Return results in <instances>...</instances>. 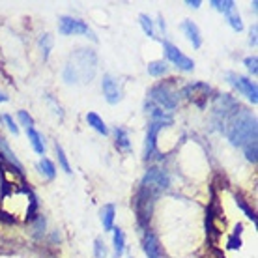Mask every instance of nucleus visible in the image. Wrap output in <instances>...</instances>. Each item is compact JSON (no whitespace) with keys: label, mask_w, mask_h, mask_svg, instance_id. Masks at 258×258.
I'll return each instance as SVG.
<instances>
[{"label":"nucleus","mask_w":258,"mask_h":258,"mask_svg":"<svg viewBox=\"0 0 258 258\" xmlns=\"http://www.w3.org/2000/svg\"><path fill=\"white\" fill-rule=\"evenodd\" d=\"M2 120H4V122H6L8 129H10V131H12L13 135H19V127H17V123L13 122V118L10 116V114H4V116H2Z\"/></svg>","instance_id":"36"},{"label":"nucleus","mask_w":258,"mask_h":258,"mask_svg":"<svg viewBox=\"0 0 258 258\" xmlns=\"http://www.w3.org/2000/svg\"><path fill=\"white\" fill-rule=\"evenodd\" d=\"M38 168H39V172L45 176L47 180H52V178L56 176V167H54L51 159H47V157H43V159L38 163Z\"/></svg>","instance_id":"21"},{"label":"nucleus","mask_w":258,"mask_h":258,"mask_svg":"<svg viewBox=\"0 0 258 258\" xmlns=\"http://www.w3.org/2000/svg\"><path fill=\"white\" fill-rule=\"evenodd\" d=\"M94 256L96 258H107V247L101 238H96L94 241Z\"/></svg>","instance_id":"30"},{"label":"nucleus","mask_w":258,"mask_h":258,"mask_svg":"<svg viewBox=\"0 0 258 258\" xmlns=\"http://www.w3.org/2000/svg\"><path fill=\"white\" fill-rule=\"evenodd\" d=\"M112 245H114V256L120 258L125 249V234L122 228H112Z\"/></svg>","instance_id":"18"},{"label":"nucleus","mask_w":258,"mask_h":258,"mask_svg":"<svg viewBox=\"0 0 258 258\" xmlns=\"http://www.w3.org/2000/svg\"><path fill=\"white\" fill-rule=\"evenodd\" d=\"M212 6L217 10V12H223L226 15V13H230L232 10H236V4H234L232 0H225V2H221V0H212Z\"/></svg>","instance_id":"27"},{"label":"nucleus","mask_w":258,"mask_h":258,"mask_svg":"<svg viewBox=\"0 0 258 258\" xmlns=\"http://www.w3.org/2000/svg\"><path fill=\"white\" fill-rule=\"evenodd\" d=\"M245 66H247V70L251 71L252 75H256V71H258V58H256V56H247Z\"/></svg>","instance_id":"37"},{"label":"nucleus","mask_w":258,"mask_h":258,"mask_svg":"<svg viewBox=\"0 0 258 258\" xmlns=\"http://www.w3.org/2000/svg\"><path fill=\"white\" fill-rule=\"evenodd\" d=\"M114 137H116V148L122 152H129L131 150V142H129V133L123 127L114 129Z\"/></svg>","instance_id":"19"},{"label":"nucleus","mask_w":258,"mask_h":258,"mask_svg":"<svg viewBox=\"0 0 258 258\" xmlns=\"http://www.w3.org/2000/svg\"><path fill=\"white\" fill-rule=\"evenodd\" d=\"M142 249L146 252L148 258H161V249H159V241L155 238L154 232L146 230L144 232V238H142Z\"/></svg>","instance_id":"13"},{"label":"nucleus","mask_w":258,"mask_h":258,"mask_svg":"<svg viewBox=\"0 0 258 258\" xmlns=\"http://www.w3.org/2000/svg\"><path fill=\"white\" fill-rule=\"evenodd\" d=\"M238 232H234V236L228 239V249H239L241 247V239H239V232H241V225H238L236 228Z\"/></svg>","instance_id":"35"},{"label":"nucleus","mask_w":258,"mask_h":258,"mask_svg":"<svg viewBox=\"0 0 258 258\" xmlns=\"http://www.w3.org/2000/svg\"><path fill=\"white\" fill-rule=\"evenodd\" d=\"M47 101H49V103H51L52 107H54V112H56V114H58L60 118L64 116V112H62V109H60V105H56V103H54V99H52V97H49V96H47Z\"/></svg>","instance_id":"39"},{"label":"nucleus","mask_w":258,"mask_h":258,"mask_svg":"<svg viewBox=\"0 0 258 258\" xmlns=\"http://www.w3.org/2000/svg\"><path fill=\"white\" fill-rule=\"evenodd\" d=\"M150 97H152V101H155L157 105H161L163 109L168 110L176 109V105H178L176 94L170 90L168 84H155L154 88L150 90Z\"/></svg>","instance_id":"7"},{"label":"nucleus","mask_w":258,"mask_h":258,"mask_svg":"<svg viewBox=\"0 0 258 258\" xmlns=\"http://www.w3.org/2000/svg\"><path fill=\"white\" fill-rule=\"evenodd\" d=\"M0 148H2V152H4V154H6L8 161L12 163V165H15V168H17L19 172H23V165H21V163L17 161V157H15V155L12 154V150H10V146H8L6 142L2 141V139H0Z\"/></svg>","instance_id":"26"},{"label":"nucleus","mask_w":258,"mask_h":258,"mask_svg":"<svg viewBox=\"0 0 258 258\" xmlns=\"http://www.w3.org/2000/svg\"><path fill=\"white\" fill-rule=\"evenodd\" d=\"M54 150H56V155H58V163H60V167H62V170H64L66 174H71V167H70V163H68V157H66L62 146H60V144H56V146H54Z\"/></svg>","instance_id":"28"},{"label":"nucleus","mask_w":258,"mask_h":258,"mask_svg":"<svg viewBox=\"0 0 258 258\" xmlns=\"http://www.w3.org/2000/svg\"><path fill=\"white\" fill-rule=\"evenodd\" d=\"M236 204H238V206H239V210H243V213H245V215H247V217H249V219L252 221V223H256V213L252 212L251 208L247 206L245 202H243V200L239 199V197H236Z\"/></svg>","instance_id":"31"},{"label":"nucleus","mask_w":258,"mask_h":258,"mask_svg":"<svg viewBox=\"0 0 258 258\" xmlns=\"http://www.w3.org/2000/svg\"><path fill=\"white\" fill-rule=\"evenodd\" d=\"M101 90H103V96L107 99V103L116 105L120 99H122V90H120V84H118V79H114L110 73L103 75V81H101Z\"/></svg>","instance_id":"10"},{"label":"nucleus","mask_w":258,"mask_h":258,"mask_svg":"<svg viewBox=\"0 0 258 258\" xmlns=\"http://www.w3.org/2000/svg\"><path fill=\"white\" fill-rule=\"evenodd\" d=\"M243 150H245V157L249 159L251 163H256V142H251V144H247V146H243Z\"/></svg>","instance_id":"33"},{"label":"nucleus","mask_w":258,"mask_h":258,"mask_svg":"<svg viewBox=\"0 0 258 258\" xmlns=\"http://www.w3.org/2000/svg\"><path fill=\"white\" fill-rule=\"evenodd\" d=\"M181 30H183V34L187 36V39L191 41V45H193L195 49H199V47L202 45V36H200V28L197 25H195L193 21H183V23H181Z\"/></svg>","instance_id":"14"},{"label":"nucleus","mask_w":258,"mask_h":258,"mask_svg":"<svg viewBox=\"0 0 258 258\" xmlns=\"http://www.w3.org/2000/svg\"><path fill=\"white\" fill-rule=\"evenodd\" d=\"M155 199H157V195H155L154 191L146 189L144 185H141L139 191H137L135 200H133V208H135V213H137V221H139V225H141L142 228L148 226Z\"/></svg>","instance_id":"3"},{"label":"nucleus","mask_w":258,"mask_h":258,"mask_svg":"<svg viewBox=\"0 0 258 258\" xmlns=\"http://www.w3.org/2000/svg\"><path fill=\"white\" fill-rule=\"evenodd\" d=\"M167 70H168V66L165 60H154V62L148 64V73L152 77H161V75L167 73Z\"/></svg>","instance_id":"22"},{"label":"nucleus","mask_w":258,"mask_h":258,"mask_svg":"<svg viewBox=\"0 0 258 258\" xmlns=\"http://www.w3.org/2000/svg\"><path fill=\"white\" fill-rule=\"evenodd\" d=\"M17 116H19V122L25 125L26 129H30V127H34V118L26 112V110H19L17 112Z\"/></svg>","instance_id":"32"},{"label":"nucleus","mask_w":258,"mask_h":258,"mask_svg":"<svg viewBox=\"0 0 258 258\" xmlns=\"http://www.w3.org/2000/svg\"><path fill=\"white\" fill-rule=\"evenodd\" d=\"M70 64L77 71L79 83H90L97 70V56L92 49H79L73 52Z\"/></svg>","instance_id":"2"},{"label":"nucleus","mask_w":258,"mask_h":258,"mask_svg":"<svg viewBox=\"0 0 258 258\" xmlns=\"http://www.w3.org/2000/svg\"><path fill=\"white\" fill-rule=\"evenodd\" d=\"M4 101H8V96H4V94L0 92V103H4Z\"/></svg>","instance_id":"41"},{"label":"nucleus","mask_w":258,"mask_h":258,"mask_svg":"<svg viewBox=\"0 0 258 258\" xmlns=\"http://www.w3.org/2000/svg\"><path fill=\"white\" fill-rule=\"evenodd\" d=\"M223 131L234 146L243 148L251 142H256V118L249 110L239 107L225 120Z\"/></svg>","instance_id":"1"},{"label":"nucleus","mask_w":258,"mask_h":258,"mask_svg":"<svg viewBox=\"0 0 258 258\" xmlns=\"http://www.w3.org/2000/svg\"><path fill=\"white\" fill-rule=\"evenodd\" d=\"M236 109H239L238 101H236L234 97L226 96V94L219 96L215 101H213V109H212L213 120H215V123L219 125V129H223V123H225V120L230 116Z\"/></svg>","instance_id":"4"},{"label":"nucleus","mask_w":258,"mask_h":258,"mask_svg":"<svg viewBox=\"0 0 258 258\" xmlns=\"http://www.w3.org/2000/svg\"><path fill=\"white\" fill-rule=\"evenodd\" d=\"M256 32H258V28H256V25H252L251 26V32H249V41H251V45H256Z\"/></svg>","instance_id":"38"},{"label":"nucleus","mask_w":258,"mask_h":258,"mask_svg":"<svg viewBox=\"0 0 258 258\" xmlns=\"http://www.w3.org/2000/svg\"><path fill=\"white\" fill-rule=\"evenodd\" d=\"M86 122H88V125H92V127L96 129L97 133H101V135H109V129H107L105 122L97 116L96 112H88V114H86Z\"/></svg>","instance_id":"20"},{"label":"nucleus","mask_w":258,"mask_h":258,"mask_svg":"<svg viewBox=\"0 0 258 258\" xmlns=\"http://www.w3.org/2000/svg\"><path fill=\"white\" fill-rule=\"evenodd\" d=\"M131 258H133V256H131Z\"/></svg>","instance_id":"43"},{"label":"nucleus","mask_w":258,"mask_h":258,"mask_svg":"<svg viewBox=\"0 0 258 258\" xmlns=\"http://www.w3.org/2000/svg\"><path fill=\"white\" fill-rule=\"evenodd\" d=\"M139 21H141V26H142V30H144V34H146L148 38H155L154 21L150 19L146 13H141V15H139Z\"/></svg>","instance_id":"23"},{"label":"nucleus","mask_w":258,"mask_h":258,"mask_svg":"<svg viewBox=\"0 0 258 258\" xmlns=\"http://www.w3.org/2000/svg\"><path fill=\"white\" fill-rule=\"evenodd\" d=\"M163 123L159 122H152L148 125V131H146V141H144V159H150L155 152V146H157V135L161 131Z\"/></svg>","instance_id":"11"},{"label":"nucleus","mask_w":258,"mask_h":258,"mask_svg":"<svg viewBox=\"0 0 258 258\" xmlns=\"http://www.w3.org/2000/svg\"><path fill=\"white\" fill-rule=\"evenodd\" d=\"M58 32L62 36H71V34H84V36H90L92 39H96L94 32H92L88 25L84 21L73 19V17H68V15H62L58 21Z\"/></svg>","instance_id":"6"},{"label":"nucleus","mask_w":258,"mask_h":258,"mask_svg":"<svg viewBox=\"0 0 258 258\" xmlns=\"http://www.w3.org/2000/svg\"><path fill=\"white\" fill-rule=\"evenodd\" d=\"M41 232H45V217H43V215H39L38 219L34 221V236L39 238Z\"/></svg>","instance_id":"34"},{"label":"nucleus","mask_w":258,"mask_h":258,"mask_svg":"<svg viewBox=\"0 0 258 258\" xmlns=\"http://www.w3.org/2000/svg\"><path fill=\"white\" fill-rule=\"evenodd\" d=\"M212 92V88L204 83H193V84H187L183 90H181V96L187 97V99H193L195 103L199 105V97H202V101L208 97V94Z\"/></svg>","instance_id":"12"},{"label":"nucleus","mask_w":258,"mask_h":258,"mask_svg":"<svg viewBox=\"0 0 258 258\" xmlns=\"http://www.w3.org/2000/svg\"><path fill=\"white\" fill-rule=\"evenodd\" d=\"M226 19H228V25L232 26L236 32H241L243 30V23H241V17L236 10H232L230 13H226Z\"/></svg>","instance_id":"25"},{"label":"nucleus","mask_w":258,"mask_h":258,"mask_svg":"<svg viewBox=\"0 0 258 258\" xmlns=\"http://www.w3.org/2000/svg\"><path fill=\"white\" fill-rule=\"evenodd\" d=\"M144 109H146V112H150V116L154 118L152 122H159V123H163V125H170V123H172V116L167 114L165 110H161V107H155L154 101H146Z\"/></svg>","instance_id":"15"},{"label":"nucleus","mask_w":258,"mask_h":258,"mask_svg":"<svg viewBox=\"0 0 258 258\" xmlns=\"http://www.w3.org/2000/svg\"><path fill=\"white\" fill-rule=\"evenodd\" d=\"M99 217H101V223H103V230L105 232H110L114 228V217H116V208L112 204H105L101 210H99Z\"/></svg>","instance_id":"16"},{"label":"nucleus","mask_w":258,"mask_h":258,"mask_svg":"<svg viewBox=\"0 0 258 258\" xmlns=\"http://www.w3.org/2000/svg\"><path fill=\"white\" fill-rule=\"evenodd\" d=\"M163 49H165V56H167L172 64L181 71H193L195 62L189 56H185L183 52L178 49L176 45H172L170 41H163Z\"/></svg>","instance_id":"9"},{"label":"nucleus","mask_w":258,"mask_h":258,"mask_svg":"<svg viewBox=\"0 0 258 258\" xmlns=\"http://www.w3.org/2000/svg\"><path fill=\"white\" fill-rule=\"evenodd\" d=\"M159 26H161V30L165 32V21H163V17H159Z\"/></svg>","instance_id":"42"},{"label":"nucleus","mask_w":258,"mask_h":258,"mask_svg":"<svg viewBox=\"0 0 258 258\" xmlns=\"http://www.w3.org/2000/svg\"><path fill=\"white\" fill-rule=\"evenodd\" d=\"M141 185H144V187L150 189V191H154V193L159 197L163 191H167V189H168V185H170V180H168L167 172H163L161 168L152 167V168H148V172L144 174Z\"/></svg>","instance_id":"5"},{"label":"nucleus","mask_w":258,"mask_h":258,"mask_svg":"<svg viewBox=\"0 0 258 258\" xmlns=\"http://www.w3.org/2000/svg\"><path fill=\"white\" fill-rule=\"evenodd\" d=\"M226 79H228V83L232 84V86H236V88H238L251 103H256L258 90H256V84L252 83V81H249L247 77H241V75H238V73H232V71L226 73Z\"/></svg>","instance_id":"8"},{"label":"nucleus","mask_w":258,"mask_h":258,"mask_svg":"<svg viewBox=\"0 0 258 258\" xmlns=\"http://www.w3.org/2000/svg\"><path fill=\"white\" fill-rule=\"evenodd\" d=\"M39 49L43 52V60L49 58V52L52 49V36L51 34H41V38H39Z\"/></svg>","instance_id":"24"},{"label":"nucleus","mask_w":258,"mask_h":258,"mask_svg":"<svg viewBox=\"0 0 258 258\" xmlns=\"http://www.w3.org/2000/svg\"><path fill=\"white\" fill-rule=\"evenodd\" d=\"M62 75H64V81L68 84H77L79 83V75H77V71L73 70V66L71 64H68L64 68V73H62Z\"/></svg>","instance_id":"29"},{"label":"nucleus","mask_w":258,"mask_h":258,"mask_svg":"<svg viewBox=\"0 0 258 258\" xmlns=\"http://www.w3.org/2000/svg\"><path fill=\"white\" fill-rule=\"evenodd\" d=\"M26 135H28V141H30L36 154H39V155L45 154V141H43V135H41V133H38L34 127H30V129H26Z\"/></svg>","instance_id":"17"},{"label":"nucleus","mask_w":258,"mask_h":258,"mask_svg":"<svg viewBox=\"0 0 258 258\" xmlns=\"http://www.w3.org/2000/svg\"><path fill=\"white\" fill-rule=\"evenodd\" d=\"M185 4H187L189 8H193V10H199L200 4H202V2H200V0H187Z\"/></svg>","instance_id":"40"}]
</instances>
